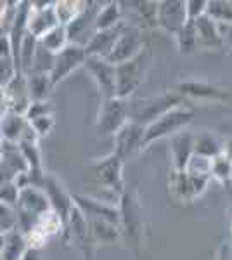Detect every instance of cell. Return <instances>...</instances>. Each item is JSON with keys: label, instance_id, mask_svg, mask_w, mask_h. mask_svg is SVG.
Wrapping results in <instances>:
<instances>
[{"label": "cell", "instance_id": "obj_1", "mask_svg": "<svg viewBox=\"0 0 232 260\" xmlns=\"http://www.w3.org/2000/svg\"><path fill=\"white\" fill-rule=\"evenodd\" d=\"M130 120H132L130 99H121V98L103 99L95 120V136L101 137V139H104V137H115Z\"/></svg>", "mask_w": 232, "mask_h": 260}, {"label": "cell", "instance_id": "obj_2", "mask_svg": "<svg viewBox=\"0 0 232 260\" xmlns=\"http://www.w3.org/2000/svg\"><path fill=\"white\" fill-rule=\"evenodd\" d=\"M120 208V229L121 238L134 248H139L144 233V217H142V207L134 189H126L118 200Z\"/></svg>", "mask_w": 232, "mask_h": 260}, {"label": "cell", "instance_id": "obj_3", "mask_svg": "<svg viewBox=\"0 0 232 260\" xmlns=\"http://www.w3.org/2000/svg\"><path fill=\"white\" fill-rule=\"evenodd\" d=\"M151 61H153V54H151L149 47H146L139 56L134 57V59L116 66L118 98L130 99V95L136 94V90H139V87L146 80V75H147V71H149Z\"/></svg>", "mask_w": 232, "mask_h": 260}, {"label": "cell", "instance_id": "obj_4", "mask_svg": "<svg viewBox=\"0 0 232 260\" xmlns=\"http://www.w3.org/2000/svg\"><path fill=\"white\" fill-rule=\"evenodd\" d=\"M18 213H19V231L26 236L33 225L39 222L40 217L52 212L50 201L44 189L37 186H28L21 189V196L18 201Z\"/></svg>", "mask_w": 232, "mask_h": 260}, {"label": "cell", "instance_id": "obj_5", "mask_svg": "<svg viewBox=\"0 0 232 260\" xmlns=\"http://www.w3.org/2000/svg\"><path fill=\"white\" fill-rule=\"evenodd\" d=\"M123 165L125 161L118 154L109 153L108 156L99 158L88 167V177H90L97 186H103L104 189L111 191L120 198L126 191L123 180Z\"/></svg>", "mask_w": 232, "mask_h": 260}, {"label": "cell", "instance_id": "obj_6", "mask_svg": "<svg viewBox=\"0 0 232 260\" xmlns=\"http://www.w3.org/2000/svg\"><path fill=\"white\" fill-rule=\"evenodd\" d=\"M194 118V111L185 106H179L175 110L168 111L167 115L159 116L158 120L153 121L146 127L144 142H142V151L149 148L153 142L164 139V137H174L175 134L182 132Z\"/></svg>", "mask_w": 232, "mask_h": 260}, {"label": "cell", "instance_id": "obj_7", "mask_svg": "<svg viewBox=\"0 0 232 260\" xmlns=\"http://www.w3.org/2000/svg\"><path fill=\"white\" fill-rule=\"evenodd\" d=\"M184 98H180L179 94H175L174 90L161 94L158 98H149V99H142L139 103H132L130 101V110H132V121L137 123L151 125L153 121H156L159 116L167 115L168 111L175 110L179 106H184Z\"/></svg>", "mask_w": 232, "mask_h": 260}, {"label": "cell", "instance_id": "obj_8", "mask_svg": "<svg viewBox=\"0 0 232 260\" xmlns=\"http://www.w3.org/2000/svg\"><path fill=\"white\" fill-rule=\"evenodd\" d=\"M62 238H64L68 243H73V245L83 253L85 260H92L95 241L90 234V228H88L87 217L83 215L82 210H80L77 205H75L73 212H71L68 225H66L64 233H62Z\"/></svg>", "mask_w": 232, "mask_h": 260}, {"label": "cell", "instance_id": "obj_9", "mask_svg": "<svg viewBox=\"0 0 232 260\" xmlns=\"http://www.w3.org/2000/svg\"><path fill=\"white\" fill-rule=\"evenodd\" d=\"M83 66H85L87 71L90 73L92 80L95 82L97 90H99V94H101V101L118 98L115 64H111L108 59H103V57L88 56Z\"/></svg>", "mask_w": 232, "mask_h": 260}, {"label": "cell", "instance_id": "obj_10", "mask_svg": "<svg viewBox=\"0 0 232 260\" xmlns=\"http://www.w3.org/2000/svg\"><path fill=\"white\" fill-rule=\"evenodd\" d=\"M40 189L45 191V194H47V198L50 201V207H52V212L62 220L64 229H66L70 215L75 208L73 194H70L68 189L64 187V184H62L57 177H54L52 174H45L44 180H42Z\"/></svg>", "mask_w": 232, "mask_h": 260}, {"label": "cell", "instance_id": "obj_11", "mask_svg": "<svg viewBox=\"0 0 232 260\" xmlns=\"http://www.w3.org/2000/svg\"><path fill=\"white\" fill-rule=\"evenodd\" d=\"M31 103L33 101L29 98L28 80L24 73H18L6 87H2V113L26 115Z\"/></svg>", "mask_w": 232, "mask_h": 260}, {"label": "cell", "instance_id": "obj_12", "mask_svg": "<svg viewBox=\"0 0 232 260\" xmlns=\"http://www.w3.org/2000/svg\"><path fill=\"white\" fill-rule=\"evenodd\" d=\"M87 57L88 56L85 47L78 44H70L66 49H62L61 52L56 54L52 71H50V80H52L54 85L64 82L75 70L85 64Z\"/></svg>", "mask_w": 232, "mask_h": 260}, {"label": "cell", "instance_id": "obj_13", "mask_svg": "<svg viewBox=\"0 0 232 260\" xmlns=\"http://www.w3.org/2000/svg\"><path fill=\"white\" fill-rule=\"evenodd\" d=\"M187 23L189 16L185 0H161V2H158L156 26L175 37Z\"/></svg>", "mask_w": 232, "mask_h": 260}, {"label": "cell", "instance_id": "obj_14", "mask_svg": "<svg viewBox=\"0 0 232 260\" xmlns=\"http://www.w3.org/2000/svg\"><path fill=\"white\" fill-rule=\"evenodd\" d=\"M175 94L180 98H187L194 101H201V103H225L229 99V94L212 83L200 82V80H184L174 85Z\"/></svg>", "mask_w": 232, "mask_h": 260}, {"label": "cell", "instance_id": "obj_15", "mask_svg": "<svg viewBox=\"0 0 232 260\" xmlns=\"http://www.w3.org/2000/svg\"><path fill=\"white\" fill-rule=\"evenodd\" d=\"M31 11L28 18V33L35 39H42L50 30L59 26V19L56 14V2H29Z\"/></svg>", "mask_w": 232, "mask_h": 260}, {"label": "cell", "instance_id": "obj_16", "mask_svg": "<svg viewBox=\"0 0 232 260\" xmlns=\"http://www.w3.org/2000/svg\"><path fill=\"white\" fill-rule=\"evenodd\" d=\"M144 49H146V44H144V40H142L141 30H139L137 26H126L125 24V30L121 33L120 40L116 42L115 49H113L111 56L108 57V61L115 66L123 64V62L139 56Z\"/></svg>", "mask_w": 232, "mask_h": 260}, {"label": "cell", "instance_id": "obj_17", "mask_svg": "<svg viewBox=\"0 0 232 260\" xmlns=\"http://www.w3.org/2000/svg\"><path fill=\"white\" fill-rule=\"evenodd\" d=\"M144 134H146L144 125L130 120L128 123L113 137V142H115L113 153L118 154L123 161H126L132 154H136L137 151H142Z\"/></svg>", "mask_w": 232, "mask_h": 260}, {"label": "cell", "instance_id": "obj_18", "mask_svg": "<svg viewBox=\"0 0 232 260\" xmlns=\"http://www.w3.org/2000/svg\"><path fill=\"white\" fill-rule=\"evenodd\" d=\"M2 182H14L24 174H29V165L19 144L2 141Z\"/></svg>", "mask_w": 232, "mask_h": 260}, {"label": "cell", "instance_id": "obj_19", "mask_svg": "<svg viewBox=\"0 0 232 260\" xmlns=\"http://www.w3.org/2000/svg\"><path fill=\"white\" fill-rule=\"evenodd\" d=\"M73 201L87 219H103L120 225V208H118V205H109L103 200H95L85 194H73Z\"/></svg>", "mask_w": 232, "mask_h": 260}, {"label": "cell", "instance_id": "obj_20", "mask_svg": "<svg viewBox=\"0 0 232 260\" xmlns=\"http://www.w3.org/2000/svg\"><path fill=\"white\" fill-rule=\"evenodd\" d=\"M194 156V136L191 132L175 134L170 137V158H172V170L184 172L187 169L189 161Z\"/></svg>", "mask_w": 232, "mask_h": 260}, {"label": "cell", "instance_id": "obj_21", "mask_svg": "<svg viewBox=\"0 0 232 260\" xmlns=\"http://www.w3.org/2000/svg\"><path fill=\"white\" fill-rule=\"evenodd\" d=\"M125 30V23L118 24L116 28L111 30H104V31H95V35L92 37L90 42L85 45L87 56H94V57H103L108 59L111 56L113 49H115L116 42L120 40L121 33Z\"/></svg>", "mask_w": 232, "mask_h": 260}, {"label": "cell", "instance_id": "obj_22", "mask_svg": "<svg viewBox=\"0 0 232 260\" xmlns=\"http://www.w3.org/2000/svg\"><path fill=\"white\" fill-rule=\"evenodd\" d=\"M194 26H196L197 33V40H200L201 47L206 49H222L223 39L220 33V26H218L217 21H213L208 14L200 18L197 21H194Z\"/></svg>", "mask_w": 232, "mask_h": 260}, {"label": "cell", "instance_id": "obj_23", "mask_svg": "<svg viewBox=\"0 0 232 260\" xmlns=\"http://www.w3.org/2000/svg\"><path fill=\"white\" fill-rule=\"evenodd\" d=\"M29 128V121L24 115L18 113H2V141L19 144Z\"/></svg>", "mask_w": 232, "mask_h": 260}, {"label": "cell", "instance_id": "obj_24", "mask_svg": "<svg viewBox=\"0 0 232 260\" xmlns=\"http://www.w3.org/2000/svg\"><path fill=\"white\" fill-rule=\"evenodd\" d=\"M87 222L95 245L97 243H101V245H111V243H115L121 238V229L118 224H113V222L103 219H87Z\"/></svg>", "mask_w": 232, "mask_h": 260}, {"label": "cell", "instance_id": "obj_25", "mask_svg": "<svg viewBox=\"0 0 232 260\" xmlns=\"http://www.w3.org/2000/svg\"><path fill=\"white\" fill-rule=\"evenodd\" d=\"M28 248L26 236L21 231L2 234V260H23Z\"/></svg>", "mask_w": 232, "mask_h": 260}, {"label": "cell", "instance_id": "obj_26", "mask_svg": "<svg viewBox=\"0 0 232 260\" xmlns=\"http://www.w3.org/2000/svg\"><path fill=\"white\" fill-rule=\"evenodd\" d=\"M222 153L223 144L210 130H205V132H200L197 136H194V154L213 160V158H217Z\"/></svg>", "mask_w": 232, "mask_h": 260}, {"label": "cell", "instance_id": "obj_27", "mask_svg": "<svg viewBox=\"0 0 232 260\" xmlns=\"http://www.w3.org/2000/svg\"><path fill=\"white\" fill-rule=\"evenodd\" d=\"M28 90L29 98L35 103V101H49V95L52 94V89L56 85L50 80L49 73H28Z\"/></svg>", "mask_w": 232, "mask_h": 260}, {"label": "cell", "instance_id": "obj_28", "mask_svg": "<svg viewBox=\"0 0 232 260\" xmlns=\"http://www.w3.org/2000/svg\"><path fill=\"white\" fill-rule=\"evenodd\" d=\"M168 189H170V194L174 196L177 201H180V203H192L194 201L191 182H189V175L185 174V170L184 172L172 170Z\"/></svg>", "mask_w": 232, "mask_h": 260}, {"label": "cell", "instance_id": "obj_29", "mask_svg": "<svg viewBox=\"0 0 232 260\" xmlns=\"http://www.w3.org/2000/svg\"><path fill=\"white\" fill-rule=\"evenodd\" d=\"M121 23H123L121 21V2L103 4V7H101L95 19V30L97 31L111 30V28H116Z\"/></svg>", "mask_w": 232, "mask_h": 260}, {"label": "cell", "instance_id": "obj_30", "mask_svg": "<svg viewBox=\"0 0 232 260\" xmlns=\"http://www.w3.org/2000/svg\"><path fill=\"white\" fill-rule=\"evenodd\" d=\"M87 2H80V0H59L56 2V14L61 26H68L75 19L85 11Z\"/></svg>", "mask_w": 232, "mask_h": 260}, {"label": "cell", "instance_id": "obj_31", "mask_svg": "<svg viewBox=\"0 0 232 260\" xmlns=\"http://www.w3.org/2000/svg\"><path fill=\"white\" fill-rule=\"evenodd\" d=\"M40 45L44 49H47L50 54H59L62 49H66L70 45V37H68V30L66 26H56L54 30H50L47 35L40 39Z\"/></svg>", "mask_w": 232, "mask_h": 260}, {"label": "cell", "instance_id": "obj_32", "mask_svg": "<svg viewBox=\"0 0 232 260\" xmlns=\"http://www.w3.org/2000/svg\"><path fill=\"white\" fill-rule=\"evenodd\" d=\"M177 47H179L180 54H192L194 50L200 47V40H197L196 26L192 21H189L187 24L175 35Z\"/></svg>", "mask_w": 232, "mask_h": 260}, {"label": "cell", "instance_id": "obj_33", "mask_svg": "<svg viewBox=\"0 0 232 260\" xmlns=\"http://www.w3.org/2000/svg\"><path fill=\"white\" fill-rule=\"evenodd\" d=\"M206 14L218 24H232V0H210Z\"/></svg>", "mask_w": 232, "mask_h": 260}, {"label": "cell", "instance_id": "obj_34", "mask_svg": "<svg viewBox=\"0 0 232 260\" xmlns=\"http://www.w3.org/2000/svg\"><path fill=\"white\" fill-rule=\"evenodd\" d=\"M212 179L220 184H227L232 180V160L225 153L218 154L212 160Z\"/></svg>", "mask_w": 232, "mask_h": 260}, {"label": "cell", "instance_id": "obj_35", "mask_svg": "<svg viewBox=\"0 0 232 260\" xmlns=\"http://www.w3.org/2000/svg\"><path fill=\"white\" fill-rule=\"evenodd\" d=\"M0 213H2V217H0V229H2V234H9V233H14V231H19L18 208L0 203Z\"/></svg>", "mask_w": 232, "mask_h": 260}, {"label": "cell", "instance_id": "obj_36", "mask_svg": "<svg viewBox=\"0 0 232 260\" xmlns=\"http://www.w3.org/2000/svg\"><path fill=\"white\" fill-rule=\"evenodd\" d=\"M185 174L189 175H201V177H212V160L205 156H197L194 154L189 161Z\"/></svg>", "mask_w": 232, "mask_h": 260}, {"label": "cell", "instance_id": "obj_37", "mask_svg": "<svg viewBox=\"0 0 232 260\" xmlns=\"http://www.w3.org/2000/svg\"><path fill=\"white\" fill-rule=\"evenodd\" d=\"M21 196V189L16 182H2L0 187V200L4 205H9V207H18V201Z\"/></svg>", "mask_w": 232, "mask_h": 260}, {"label": "cell", "instance_id": "obj_38", "mask_svg": "<svg viewBox=\"0 0 232 260\" xmlns=\"http://www.w3.org/2000/svg\"><path fill=\"white\" fill-rule=\"evenodd\" d=\"M54 108L49 101H35V103L29 104L28 111H26V120L31 121V120H37L40 116H47V115H52Z\"/></svg>", "mask_w": 232, "mask_h": 260}, {"label": "cell", "instance_id": "obj_39", "mask_svg": "<svg viewBox=\"0 0 232 260\" xmlns=\"http://www.w3.org/2000/svg\"><path fill=\"white\" fill-rule=\"evenodd\" d=\"M208 4L210 0H185V6H187V16L189 21H197L200 18L206 16L208 11Z\"/></svg>", "mask_w": 232, "mask_h": 260}, {"label": "cell", "instance_id": "obj_40", "mask_svg": "<svg viewBox=\"0 0 232 260\" xmlns=\"http://www.w3.org/2000/svg\"><path fill=\"white\" fill-rule=\"evenodd\" d=\"M29 125H31L33 130L37 132V136H39L40 139H42V137L49 136V132L52 130V127H54V116L52 115L40 116V118L29 121Z\"/></svg>", "mask_w": 232, "mask_h": 260}, {"label": "cell", "instance_id": "obj_41", "mask_svg": "<svg viewBox=\"0 0 232 260\" xmlns=\"http://www.w3.org/2000/svg\"><path fill=\"white\" fill-rule=\"evenodd\" d=\"M230 245L229 243H222L220 248H218V253H217V260H230Z\"/></svg>", "mask_w": 232, "mask_h": 260}, {"label": "cell", "instance_id": "obj_42", "mask_svg": "<svg viewBox=\"0 0 232 260\" xmlns=\"http://www.w3.org/2000/svg\"><path fill=\"white\" fill-rule=\"evenodd\" d=\"M23 260H42L40 258V250L37 248H28L26 253H24Z\"/></svg>", "mask_w": 232, "mask_h": 260}, {"label": "cell", "instance_id": "obj_43", "mask_svg": "<svg viewBox=\"0 0 232 260\" xmlns=\"http://www.w3.org/2000/svg\"><path fill=\"white\" fill-rule=\"evenodd\" d=\"M223 153H225L227 156H229L230 160H232V139H229V141L225 142V144H223Z\"/></svg>", "mask_w": 232, "mask_h": 260}, {"label": "cell", "instance_id": "obj_44", "mask_svg": "<svg viewBox=\"0 0 232 260\" xmlns=\"http://www.w3.org/2000/svg\"><path fill=\"white\" fill-rule=\"evenodd\" d=\"M230 236H232V222H230Z\"/></svg>", "mask_w": 232, "mask_h": 260}]
</instances>
